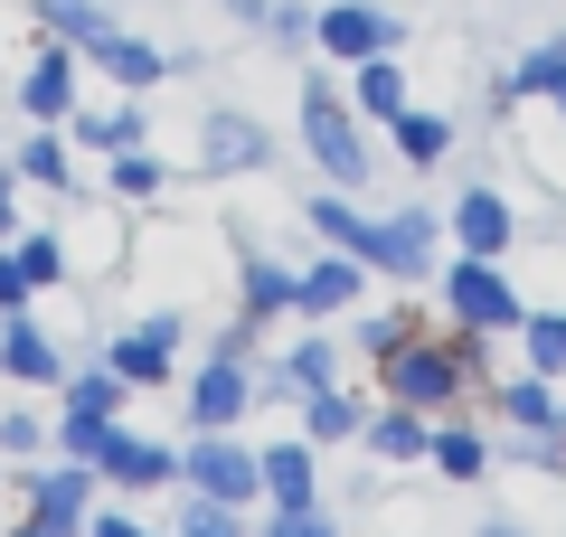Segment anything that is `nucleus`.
<instances>
[{
	"mask_svg": "<svg viewBox=\"0 0 566 537\" xmlns=\"http://www.w3.org/2000/svg\"><path fill=\"white\" fill-rule=\"evenodd\" d=\"M491 368V330H416L397 339V349L378 358V378L397 406H424V415H444V406H463L472 387H482Z\"/></svg>",
	"mask_w": 566,
	"mask_h": 537,
	"instance_id": "f257e3e1",
	"label": "nucleus"
},
{
	"mask_svg": "<svg viewBox=\"0 0 566 537\" xmlns=\"http://www.w3.org/2000/svg\"><path fill=\"white\" fill-rule=\"evenodd\" d=\"M303 151L322 160L331 189H359V179L378 170V160H368V114H359V104H349L331 76H312V85H303Z\"/></svg>",
	"mask_w": 566,
	"mask_h": 537,
	"instance_id": "f03ea898",
	"label": "nucleus"
},
{
	"mask_svg": "<svg viewBox=\"0 0 566 537\" xmlns=\"http://www.w3.org/2000/svg\"><path fill=\"white\" fill-rule=\"evenodd\" d=\"M520 312H528V293L510 283V264L501 255H453L444 264V320L453 330H520Z\"/></svg>",
	"mask_w": 566,
	"mask_h": 537,
	"instance_id": "7ed1b4c3",
	"label": "nucleus"
},
{
	"mask_svg": "<svg viewBox=\"0 0 566 537\" xmlns=\"http://www.w3.org/2000/svg\"><path fill=\"white\" fill-rule=\"evenodd\" d=\"M123 397H133V387L114 378V358H104V368H76V378L57 387V453H66V462H95L104 424L123 415Z\"/></svg>",
	"mask_w": 566,
	"mask_h": 537,
	"instance_id": "20e7f679",
	"label": "nucleus"
},
{
	"mask_svg": "<svg viewBox=\"0 0 566 537\" xmlns=\"http://www.w3.org/2000/svg\"><path fill=\"white\" fill-rule=\"evenodd\" d=\"M264 160H274V133L245 104H208L199 114V179H255Z\"/></svg>",
	"mask_w": 566,
	"mask_h": 537,
	"instance_id": "39448f33",
	"label": "nucleus"
},
{
	"mask_svg": "<svg viewBox=\"0 0 566 537\" xmlns=\"http://www.w3.org/2000/svg\"><path fill=\"white\" fill-rule=\"evenodd\" d=\"M434 245H444V218H434V208H397V218H368L359 264H378V274H397V283H424L434 274Z\"/></svg>",
	"mask_w": 566,
	"mask_h": 537,
	"instance_id": "423d86ee",
	"label": "nucleus"
},
{
	"mask_svg": "<svg viewBox=\"0 0 566 537\" xmlns=\"http://www.w3.org/2000/svg\"><path fill=\"white\" fill-rule=\"evenodd\" d=\"M312 48H322L331 66H359V57L406 48V20H387V10H368V0H331L322 20H312Z\"/></svg>",
	"mask_w": 566,
	"mask_h": 537,
	"instance_id": "0eeeda50",
	"label": "nucleus"
},
{
	"mask_svg": "<svg viewBox=\"0 0 566 537\" xmlns=\"http://www.w3.org/2000/svg\"><path fill=\"white\" fill-rule=\"evenodd\" d=\"M29 491V518H48L57 537H85V518H95V462H39V472L20 481Z\"/></svg>",
	"mask_w": 566,
	"mask_h": 537,
	"instance_id": "6e6552de",
	"label": "nucleus"
},
{
	"mask_svg": "<svg viewBox=\"0 0 566 537\" xmlns=\"http://www.w3.org/2000/svg\"><path fill=\"white\" fill-rule=\"evenodd\" d=\"M180 481H189L199 499H227V509H245V499L264 491V481H255V453H245L237 434H199V443L180 453Z\"/></svg>",
	"mask_w": 566,
	"mask_h": 537,
	"instance_id": "1a4fd4ad",
	"label": "nucleus"
},
{
	"mask_svg": "<svg viewBox=\"0 0 566 537\" xmlns=\"http://www.w3.org/2000/svg\"><path fill=\"white\" fill-rule=\"evenodd\" d=\"M0 378L20 387H66V339L39 312H0Z\"/></svg>",
	"mask_w": 566,
	"mask_h": 537,
	"instance_id": "9d476101",
	"label": "nucleus"
},
{
	"mask_svg": "<svg viewBox=\"0 0 566 537\" xmlns=\"http://www.w3.org/2000/svg\"><path fill=\"white\" fill-rule=\"evenodd\" d=\"M312 387H340V330H303V339H293V349L255 378V397L293 406V397H312Z\"/></svg>",
	"mask_w": 566,
	"mask_h": 537,
	"instance_id": "9b49d317",
	"label": "nucleus"
},
{
	"mask_svg": "<svg viewBox=\"0 0 566 537\" xmlns=\"http://www.w3.org/2000/svg\"><path fill=\"white\" fill-rule=\"evenodd\" d=\"M95 481H114V491H161V481H180V453L151 434H123V424H104L95 443Z\"/></svg>",
	"mask_w": 566,
	"mask_h": 537,
	"instance_id": "f8f14e48",
	"label": "nucleus"
},
{
	"mask_svg": "<svg viewBox=\"0 0 566 537\" xmlns=\"http://www.w3.org/2000/svg\"><path fill=\"white\" fill-rule=\"evenodd\" d=\"M444 236L463 245V255H501L510 264V245H520V208L501 199V189H463V199H453V218H444Z\"/></svg>",
	"mask_w": 566,
	"mask_h": 537,
	"instance_id": "ddd939ff",
	"label": "nucleus"
},
{
	"mask_svg": "<svg viewBox=\"0 0 566 537\" xmlns=\"http://www.w3.org/2000/svg\"><path fill=\"white\" fill-rule=\"evenodd\" d=\"M245 406H255V378H245V358H218V349H208V368L189 378V424H199V434H227Z\"/></svg>",
	"mask_w": 566,
	"mask_h": 537,
	"instance_id": "4468645a",
	"label": "nucleus"
},
{
	"mask_svg": "<svg viewBox=\"0 0 566 537\" xmlns=\"http://www.w3.org/2000/svg\"><path fill=\"white\" fill-rule=\"evenodd\" d=\"M312 453H322L312 434H293V443H264V453H255V481L274 491V509H312V499H322V462H312Z\"/></svg>",
	"mask_w": 566,
	"mask_h": 537,
	"instance_id": "2eb2a0df",
	"label": "nucleus"
},
{
	"mask_svg": "<svg viewBox=\"0 0 566 537\" xmlns=\"http://www.w3.org/2000/svg\"><path fill=\"white\" fill-rule=\"evenodd\" d=\"M170 368H180V320H133L114 339V378L123 387H161Z\"/></svg>",
	"mask_w": 566,
	"mask_h": 537,
	"instance_id": "dca6fc26",
	"label": "nucleus"
},
{
	"mask_svg": "<svg viewBox=\"0 0 566 537\" xmlns=\"http://www.w3.org/2000/svg\"><path fill=\"white\" fill-rule=\"evenodd\" d=\"M491 406L510 415V434H566V397H557V378H538V368L501 378V387H491Z\"/></svg>",
	"mask_w": 566,
	"mask_h": 537,
	"instance_id": "f3484780",
	"label": "nucleus"
},
{
	"mask_svg": "<svg viewBox=\"0 0 566 537\" xmlns=\"http://www.w3.org/2000/svg\"><path fill=\"white\" fill-rule=\"evenodd\" d=\"M359 274H368V264H359V255H340V245H331L322 264H303V274H293V312H312V320L349 312V302H359Z\"/></svg>",
	"mask_w": 566,
	"mask_h": 537,
	"instance_id": "a211bd4d",
	"label": "nucleus"
},
{
	"mask_svg": "<svg viewBox=\"0 0 566 537\" xmlns=\"http://www.w3.org/2000/svg\"><path fill=\"white\" fill-rule=\"evenodd\" d=\"M20 104H29L39 123H66V114H76V48L48 39L39 57H29V76H20Z\"/></svg>",
	"mask_w": 566,
	"mask_h": 537,
	"instance_id": "6ab92c4d",
	"label": "nucleus"
},
{
	"mask_svg": "<svg viewBox=\"0 0 566 537\" xmlns=\"http://www.w3.org/2000/svg\"><path fill=\"white\" fill-rule=\"evenodd\" d=\"M85 57H95L104 76L123 85V95H142V85H161V76H170V57H161V48H151V39H133V29H123V20L104 29V39L85 48Z\"/></svg>",
	"mask_w": 566,
	"mask_h": 537,
	"instance_id": "aec40b11",
	"label": "nucleus"
},
{
	"mask_svg": "<svg viewBox=\"0 0 566 537\" xmlns=\"http://www.w3.org/2000/svg\"><path fill=\"white\" fill-rule=\"evenodd\" d=\"M359 443H368L378 462H424V443H434V415H424V406H397V397H387L378 415L359 424Z\"/></svg>",
	"mask_w": 566,
	"mask_h": 537,
	"instance_id": "412c9836",
	"label": "nucleus"
},
{
	"mask_svg": "<svg viewBox=\"0 0 566 537\" xmlns=\"http://www.w3.org/2000/svg\"><path fill=\"white\" fill-rule=\"evenodd\" d=\"M237 312H245V320H283V312H293V264L237 255Z\"/></svg>",
	"mask_w": 566,
	"mask_h": 537,
	"instance_id": "4be33fe9",
	"label": "nucleus"
},
{
	"mask_svg": "<svg viewBox=\"0 0 566 537\" xmlns=\"http://www.w3.org/2000/svg\"><path fill=\"white\" fill-rule=\"evenodd\" d=\"M349 104H359L368 123H397V114H406V66H397V48L349 66Z\"/></svg>",
	"mask_w": 566,
	"mask_h": 537,
	"instance_id": "5701e85b",
	"label": "nucleus"
},
{
	"mask_svg": "<svg viewBox=\"0 0 566 537\" xmlns=\"http://www.w3.org/2000/svg\"><path fill=\"white\" fill-rule=\"evenodd\" d=\"M10 170H20L29 189H76V141H66V123H48V133H29Z\"/></svg>",
	"mask_w": 566,
	"mask_h": 537,
	"instance_id": "b1692460",
	"label": "nucleus"
},
{
	"mask_svg": "<svg viewBox=\"0 0 566 537\" xmlns=\"http://www.w3.org/2000/svg\"><path fill=\"white\" fill-rule=\"evenodd\" d=\"M359 424H368V406L349 397V387H312L303 397V434L312 443H359Z\"/></svg>",
	"mask_w": 566,
	"mask_h": 537,
	"instance_id": "393cba45",
	"label": "nucleus"
},
{
	"mask_svg": "<svg viewBox=\"0 0 566 537\" xmlns=\"http://www.w3.org/2000/svg\"><path fill=\"white\" fill-rule=\"evenodd\" d=\"M387 133H397V160H406V170H434V160L453 151V123H444V114H424V104H406Z\"/></svg>",
	"mask_w": 566,
	"mask_h": 537,
	"instance_id": "a878e982",
	"label": "nucleus"
},
{
	"mask_svg": "<svg viewBox=\"0 0 566 537\" xmlns=\"http://www.w3.org/2000/svg\"><path fill=\"white\" fill-rule=\"evenodd\" d=\"M424 462H434L444 481H482V472H491V443L472 434V424H444V415H434V443H424Z\"/></svg>",
	"mask_w": 566,
	"mask_h": 537,
	"instance_id": "bb28decb",
	"label": "nucleus"
},
{
	"mask_svg": "<svg viewBox=\"0 0 566 537\" xmlns=\"http://www.w3.org/2000/svg\"><path fill=\"white\" fill-rule=\"evenodd\" d=\"M66 123H76L66 141H85V151H104V160H114L123 141H142V104H133V95H123V104H104V114H66Z\"/></svg>",
	"mask_w": 566,
	"mask_h": 537,
	"instance_id": "cd10ccee",
	"label": "nucleus"
},
{
	"mask_svg": "<svg viewBox=\"0 0 566 537\" xmlns=\"http://www.w3.org/2000/svg\"><path fill=\"white\" fill-rule=\"evenodd\" d=\"M520 358L538 368V378H566V312H520Z\"/></svg>",
	"mask_w": 566,
	"mask_h": 537,
	"instance_id": "c85d7f7f",
	"label": "nucleus"
},
{
	"mask_svg": "<svg viewBox=\"0 0 566 537\" xmlns=\"http://www.w3.org/2000/svg\"><path fill=\"white\" fill-rule=\"evenodd\" d=\"M104 189H114L123 208H142V199H161V189H170V170H161L151 151H142V141H123V151H114V170H104Z\"/></svg>",
	"mask_w": 566,
	"mask_h": 537,
	"instance_id": "c756f323",
	"label": "nucleus"
},
{
	"mask_svg": "<svg viewBox=\"0 0 566 537\" xmlns=\"http://www.w3.org/2000/svg\"><path fill=\"white\" fill-rule=\"evenodd\" d=\"M39 29H48L57 48H76V57H85V48H95V39H104L114 20H104L95 0H48V10H39Z\"/></svg>",
	"mask_w": 566,
	"mask_h": 537,
	"instance_id": "7c9ffc66",
	"label": "nucleus"
},
{
	"mask_svg": "<svg viewBox=\"0 0 566 537\" xmlns=\"http://www.w3.org/2000/svg\"><path fill=\"white\" fill-rule=\"evenodd\" d=\"M303 218H312V236H322V245H340V255H359V245H368V218L349 208V189H331V199H312Z\"/></svg>",
	"mask_w": 566,
	"mask_h": 537,
	"instance_id": "2f4dec72",
	"label": "nucleus"
},
{
	"mask_svg": "<svg viewBox=\"0 0 566 537\" xmlns=\"http://www.w3.org/2000/svg\"><path fill=\"white\" fill-rule=\"evenodd\" d=\"M557 76H566V39H557V48H528V57L510 66V85H501V114H510V104H538Z\"/></svg>",
	"mask_w": 566,
	"mask_h": 537,
	"instance_id": "473e14b6",
	"label": "nucleus"
},
{
	"mask_svg": "<svg viewBox=\"0 0 566 537\" xmlns=\"http://www.w3.org/2000/svg\"><path fill=\"white\" fill-rule=\"evenodd\" d=\"M10 255H20V274L39 283V293L66 274V236H57V227H39V236H10Z\"/></svg>",
	"mask_w": 566,
	"mask_h": 537,
	"instance_id": "72a5a7b5",
	"label": "nucleus"
},
{
	"mask_svg": "<svg viewBox=\"0 0 566 537\" xmlns=\"http://www.w3.org/2000/svg\"><path fill=\"white\" fill-rule=\"evenodd\" d=\"M0 453H20V462L48 453V415L39 406H10V415H0Z\"/></svg>",
	"mask_w": 566,
	"mask_h": 537,
	"instance_id": "f704fd0d",
	"label": "nucleus"
},
{
	"mask_svg": "<svg viewBox=\"0 0 566 537\" xmlns=\"http://www.w3.org/2000/svg\"><path fill=\"white\" fill-rule=\"evenodd\" d=\"M416 330H424V320H406V312H368V320H359L349 339H359V358H387L397 339H416Z\"/></svg>",
	"mask_w": 566,
	"mask_h": 537,
	"instance_id": "c9c22d12",
	"label": "nucleus"
},
{
	"mask_svg": "<svg viewBox=\"0 0 566 537\" xmlns=\"http://www.w3.org/2000/svg\"><path fill=\"white\" fill-rule=\"evenodd\" d=\"M264 537H340V528H331V509L312 499V509H274V518H264Z\"/></svg>",
	"mask_w": 566,
	"mask_h": 537,
	"instance_id": "e433bc0d",
	"label": "nucleus"
},
{
	"mask_svg": "<svg viewBox=\"0 0 566 537\" xmlns=\"http://www.w3.org/2000/svg\"><path fill=\"white\" fill-rule=\"evenodd\" d=\"M264 39H274V48H312V10H293V0L264 10Z\"/></svg>",
	"mask_w": 566,
	"mask_h": 537,
	"instance_id": "4c0bfd02",
	"label": "nucleus"
},
{
	"mask_svg": "<svg viewBox=\"0 0 566 537\" xmlns=\"http://www.w3.org/2000/svg\"><path fill=\"white\" fill-rule=\"evenodd\" d=\"M29 293H39V283H29V274H20V255L0 245V312H29Z\"/></svg>",
	"mask_w": 566,
	"mask_h": 537,
	"instance_id": "58836bf2",
	"label": "nucleus"
},
{
	"mask_svg": "<svg viewBox=\"0 0 566 537\" xmlns=\"http://www.w3.org/2000/svg\"><path fill=\"white\" fill-rule=\"evenodd\" d=\"M85 537H151V528H142L133 509H95V518H85Z\"/></svg>",
	"mask_w": 566,
	"mask_h": 537,
	"instance_id": "ea45409f",
	"label": "nucleus"
},
{
	"mask_svg": "<svg viewBox=\"0 0 566 537\" xmlns=\"http://www.w3.org/2000/svg\"><path fill=\"white\" fill-rule=\"evenodd\" d=\"M20 236V170H0V245Z\"/></svg>",
	"mask_w": 566,
	"mask_h": 537,
	"instance_id": "a19ab883",
	"label": "nucleus"
},
{
	"mask_svg": "<svg viewBox=\"0 0 566 537\" xmlns=\"http://www.w3.org/2000/svg\"><path fill=\"white\" fill-rule=\"evenodd\" d=\"M482 537H528V528H520V518H482Z\"/></svg>",
	"mask_w": 566,
	"mask_h": 537,
	"instance_id": "79ce46f5",
	"label": "nucleus"
},
{
	"mask_svg": "<svg viewBox=\"0 0 566 537\" xmlns=\"http://www.w3.org/2000/svg\"><path fill=\"white\" fill-rule=\"evenodd\" d=\"M10 537H57V528H48V518H20V528H10Z\"/></svg>",
	"mask_w": 566,
	"mask_h": 537,
	"instance_id": "37998d69",
	"label": "nucleus"
},
{
	"mask_svg": "<svg viewBox=\"0 0 566 537\" xmlns=\"http://www.w3.org/2000/svg\"><path fill=\"white\" fill-rule=\"evenodd\" d=\"M547 104H557V123H566V76H557V85H547Z\"/></svg>",
	"mask_w": 566,
	"mask_h": 537,
	"instance_id": "c03bdc74",
	"label": "nucleus"
}]
</instances>
